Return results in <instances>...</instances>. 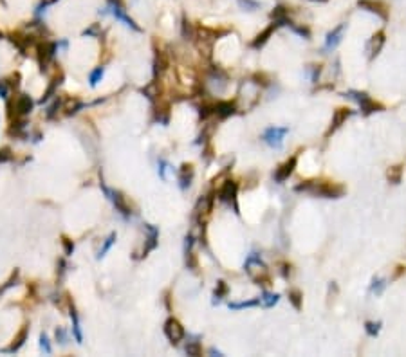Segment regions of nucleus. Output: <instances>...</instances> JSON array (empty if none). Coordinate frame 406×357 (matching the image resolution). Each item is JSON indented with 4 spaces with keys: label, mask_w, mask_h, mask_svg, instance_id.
<instances>
[{
    "label": "nucleus",
    "mask_w": 406,
    "mask_h": 357,
    "mask_svg": "<svg viewBox=\"0 0 406 357\" xmlns=\"http://www.w3.org/2000/svg\"><path fill=\"white\" fill-rule=\"evenodd\" d=\"M296 191H307L312 195H320L325 199H339L345 193V188L336 182H323V180H305L303 184L294 188Z\"/></svg>",
    "instance_id": "f257e3e1"
},
{
    "label": "nucleus",
    "mask_w": 406,
    "mask_h": 357,
    "mask_svg": "<svg viewBox=\"0 0 406 357\" xmlns=\"http://www.w3.org/2000/svg\"><path fill=\"white\" fill-rule=\"evenodd\" d=\"M246 271L251 276V280L258 285H265L269 283V271L265 264H263L258 254H249L246 260Z\"/></svg>",
    "instance_id": "f03ea898"
},
{
    "label": "nucleus",
    "mask_w": 406,
    "mask_h": 357,
    "mask_svg": "<svg viewBox=\"0 0 406 357\" xmlns=\"http://www.w3.org/2000/svg\"><path fill=\"white\" fill-rule=\"evenodd\" d=\"M7 110H9L7 114H9L11 119L24 117V115H27L33 110V99L29 98V96H25V94H18L17 98L11 99L7 103Z\"/></svg>",
    "instance_id": "7ed1b4c3"
},
{
    "label": "nucleus",
    "mask_w": 406,
    "mask_h": 357,
    "mask_svg": "<svg viewBox=\"0 0 406 357\" xmlns=\"http://www.w3.org/2000/svg\"><path fill=\"white\" fill-rule=\"evenodd\" d=\"M345 96L356 99L361 107V112H363L365 115H370L372 112H379V110H383V105H379L378 101H374V99H372L370 96L365 94V92H356V90H350V92L345 94Z\"/></svg>",
    "instance_id": "20e7f679"
},
{
    "label": "nucleus",
    "mask_w": 406,
    "mask_h": 357,
    "mask_svg": "<svg viewBox=\"0 0 406 357\" xmlns=\"http://www.w3.org/2000/svg\"><path fill=\"white\" fill-rule=\"evenodd\" d=\"M287 134H289V128L287 127H271L262 134V139L271 148H282L284 137H286Z\"/></svg>",
    "instance_id": "39448f33"
},
{
    "label": "nucleus",
    "mask_w": 406,
    "mask_h": 357,
    "mask_svg": "<svg viewBox=\"0 0 406 357\" xmlns=\"http://www.w3.org/2000/svg\"><path fill=\"white\" fill-rule=\"evenodd\" d=\"M237 191H239V184L235 180H226L222 184V188L218 190V199L226 204H231L235 209V213H239V206H237Z\"/></svg>",
    "instance_id": "423d86ee"
},
{
    "label": "nucleus",
    "mask_w": 406,
    "mask_h": 357,
    "mask_svg": "<svg viewBox=\"0 0 406 357\" xmlns=\"http://www.w3.org/2000/svg\"><path fill=\"white\" fill-rule=\"evenodd\" d=\"M54 54H56V44H52V42H42L36 45V56H38L42 70H46L49 67Z\"/></svg>",
    "instance_id": "0eeeda50"
},
{
    "label": "nucleus",
    "mask_w": 406,
    "mask_h": 357,
    "mask_svg": "<svg viewBox=\"0 0 406 357\" xmlns=\"http://www.w3.org/2000/svg\"><path fill=\"white\" fill-rule=\"evenodd\" d=\"M109 7H110V13H112V17H116V20L123 22L126 27L134 29V31H141V27H139L138 23L134 22V20H132V18L125 13V9H123V6H121L119 0H109Z\"/></svg>",
    "instance_id": "6e6552de"
},
{
    "label": "nucleus",
    "mask_w": 406,
    "mask_h": 357,
    "mask_svg": "<svg viewBox=\"0 0 406 357\" xmlns=\"http://www.w3.org/2000/svg\"><path fill=\"white\" fill-rule=\"evenodd\" d=\"M358 7L378 15L381 20H388V7L379 0H358Z\"/></svg>",
    "instance_id": "1a4fd4ad"
},
{
    "label": "nucleus",
    "mask_w": 406,
    "mask_h": 357,
    "mask_svg": "<svg viewBox=\"0 0 406 357\" xmlns=\"http://www.w3.org/2000/svg\"><path fill=\"white\" fill-rule=\"evenodd\" d=\"M165 334H166V337L170 339V343L177 345L179 341H183V337H184L183 325H181L175 317H170V319L165 323Z\"/></svg>",
    "instance_id": "9d476101"
},
{
    "label": "nucleus",
    "mask_w": 406,
    "mask_h": 357,
    "mask_svg": "<svg viewBox=\"0 0 406 357\" xmlns=\"http://www.w3.org/2000/svg\"><path fill=\"white\" fill-rule=\"evenodd\" d=\"M103 191L107 193V197H109L110 201L114 202L116 209H118V211H119L121 215H125V217H128V215L132 213V211H130V206H128V202H126L125 195H123L121 191L109 190V188H105V186H103Z\"/></svg>",
    "instance_id": "9b49d317"
},
{
    "label": "nucleus",
    "mask_w": 406,
    "mask_h": 357,
    "mask_svg": "<svg viewBox=\"0 0 406 357\" xmlns=\"http://www.w3.org/2000/svg\"><path fill=\"white\" fill-rule=\"evenodd\" d=\"M296 162H298V157L292 156L291 159H287L282 166H278V170L275 172L276 182H284V180H287V178L291 177V173L294 172V168H296Z\"/></svg>",
    "instance_id": "f8f14e48"
},
{
    "label": "nucleus",
    "mask_w": 406,
    "mask_h": 357,
    "mask_svg": "<svg viewBox=\"0 0 406 357\" xmlns=\"http://www.w3.org/2000/svg\"><path fill=\"white\" fill-rule=\"evenodd\" d=\"M212 207H213V197H210V195L202 197V199L197 202V207H195V215H197V220H199L200 224H202V222H204V219H206L208 215H210Z\"/></svg>",
    "instance_id": "ddd939ff"
},
{
    "label": "nucleus",
    "mask_w": 406,
    "mask_h": 357,
    "mask_svg": "<svg viewBox=\"0 0 406 357\" xmlns=\"http://www.w3.org/2000/svg\"><path fill=\"white\" fill-rule=\"evenodd\" d=\"M384 45V31H378L376 35L372 36L370 42H368V52H370V58H376L381 52Z\"/></svg>",
    "instance_id": "4468645a"
},
{
    "label": "nucleus",
    "mask_w": 406,
    "mask_h": 357,
    "mask_svg": "<svg viewBox=\"0 0 406 357\" xmlns=\"http://www.w3.org/2000/svg\"><path fill=\"white\" fill-rule=\"evenodd\" d=\"M235 112H237L235 101H218V103H215V115H218L220 119H226L229 115H233Z\"/></svg>",
    "instance_id": "2eb2a0df"
},
{
    "label": "nucleus",
    "mask_w": 406,
    "mask_h": 357,
    "mask_svg": "<svg viewBox=\"0 0 406 357\" xmlns=\"http://www.w3.org/2000/svg\"><path fill=\"white\" fill-rule=\"evenodd\" d=\"M9 40H11L24 54H29V49H31V45H33V38H31V36H24V35H20V33H13V35L9 36Z\"/></svg>",
    "instance_id": "dca6fc26"
},
{
    "label": "nucleus",
    "mask_w": 406,
    "mask_h": 357,
    "mask_svg": "<svg viewBox=\"0 0 406 357\" xmlns=\"http://www.w3.org/2000/svg\"><path fill=\"white\" fill-rule=\"evenodd\" d=\"M276 27H278V25H276V23L273 22L271 25H269V27L263 29L260 35H257V38H255V40L251 42V47H253V49H260V47L265 45V44H267V40L271 38V35L275 33V29H276Z\"/></svg>",
    "instance_id": "f3484780"
},
{
    "label": "nucleus",
    "mask_w": 406,
    "mask_h": 357,
    "mask_svg": "<svg viewBox=\"0 0 406 357\" xmlns=\"http://www.w3.org/2000/svg\"><path fill=\"white\" fill-rule=\"evenodd\" d=\"M350 115H352V110H349V109H337L336 112H334V115H332V123H331V128H329V134L334 132L336 128L341 127V125L347 121V117H350Z\"/></svg>",
    "instance_id": "a211bd4d"
},
{
    "label": "nucleus",
    "mask_w": 406,
    "mask_h": 357,
    "mask_svg": "<svg viewBox=\"0 0 406 357\" xmlns=\"http://www.w3.org/2000/svg\"><path fill=\"white\" fill-rule=\"evenodd\" d=\"M345 23H339L336 29H332L331 33L327 35V44H325V47L327 49H334V47H337V44L341 42V36H343V33H345Z\"/></svg>",
    "instance_id": "6ab92c4d"
},
{
    "label": "nucleus",
    "mask_w": 406,
    "mask_h": 357,
    "mask_svg": "<svg viewBox=\"0 0 406 357\" xmlns=\"http://www.w3.org/2000/svg\"><path fill=\"white\" fill-rule=\"evenodd\" d=\"M191 178H193V166L191 164H183L181 170H179V182H181L183 190H186L191 184Z\"/></svg>",
    "instance_id": "aec40b11"
},
{
    "label": "nucleus",
    "mask_w": 406,
    "mask_h": 357,
    "mask_svg": "<svg viewBox=\"0 0 406 357\" xmlns=\"http://www.w3.org/2000/svg\"><path fill=\"white\" fill-rule=\"evenodd\" d=\"M271 18L276 25H287L289 22V9L284 6H276L273 11H271Z\"/></svg>",
    "instance_id": "412c9836"
},
{
    "label": "nucleus",
    "mask_w": 406,
    "mask_h": 357,
    "mask_svg": "<svg viewBox=\"0 0 406 357\" xmlns=\"http://www.w3.org/2000/svg\"><path fill=\"white\" fill-rule=\"evenodd\" d=\"M154 67H155V76L157 74H163L168 67H170V60H168V54H166L165 51H157L155 52V64H154Z\"/></svg>",
    "instance_id": "4be33fe9"
},
{
    "label": "nucleus",
    "mask_w": 406,
    "mask_h": 357,
    "mask_svg": "<svg viewBox=\"0 0 406 357\" xmlns=\"http://www.w3.org/2000/svg\"><path fill=\"white\" fill-rule=\"evenodd\" d=\"M146 231H148V242H146V247L143 249V254L141 256H146V254L152 251V249L157 247V238H159V231H157V227H154V225H146Z\"/></svg>",
    "instance_id": "5701e85b"
},
{
    "label": "nucleus",
    "mask_w": 406,
    "mask_h": 357,
    "mask_svg": "<svg viewBox=\"0 0 406 357\" xmlns=\"http://www.w3.org/2000/svg\"><path fill=\"white\" fill-rule=\"evenodd\" d=\"M27 334H29V327H27V325H24L22 329H20V332L15 335V339H13L11 346H9L6 352H17L18 348H20V346L25 343V339H27Z\"/></svg>",
    "instance_id": "b1692460"
},
{
    "label": "nucleus",
    "mask_w": 406,
    "mask_h": 357,
    "mask_svg": "<svg viewBox=\"0 0 406 357\" xmlns=\"http://www.w3.org/2000/svg\"><path fill=\"white\" fill-rule=\"evenodd\" d=\"M170 119V105L168 103H159L155 107V121L166 125Z\"/></svg>",
    "instance_id": "393cba45"
},
{
    "label": "nucleus",
    "mask_w": 406,
    "mask_h": 357,
    "mask_svg": "<svg viewBox=\"0 0 406 357\" xmlns=\"http://www.w3.org/2000/svg\"><path fill=\"white\" fill-rule=\"evenodd\" d=\"M80 109H81V101H80V99H76V98H67L62 103V110L67 115L76 114V112H78Z\"/></svg>",
    "instance_id": "a878e982"
},
{
    "label": "nucleus",
    "mask_w": 406,
    "mask_h": 357,
    "mask_svg": "<svg viewBox=\"0 0 406 357\" xmlns=\"http://www.w3.org/2000/svg\"><path fill=\"white\" fill-rule=\"evenodd\" d=\"M141 92H143L148 99L154 101V99H157L161 96V83L159 81H152L150 85H146L144 89H141Z\"/></svg>",
    "instance_id": "bb28decb"
},
{
    "label": "nucleus",
    "mask_w": 406,
    "mask_h": 357,
    "mask_svg": "<svg viewBox=\"0 0 406 357\" xmlns=\"http://www.w3.org/2000/svg\"><path fill=\"white\" fill-rule=\"evenodd\" d=\"M71 317H72V332H74V337L78 343H83V335H81V329H80V319H78V314H76V309L71 305Z\"/></svg>",
    "instance_id": "cd10ccee"
},
{
    "label": "nucleus",
    "mask_w": 406,
    "mask_h": 357,
    "mask_svg": "<svg viewBox=\"0 0 406 357\" xmlns=\"http://www.w3.org/2000/svg\"><path fill=\"white\" fill-rule=\"evenodd\" d=\"M401 175H403V166L401 164H397V166H392L386 172V177H388L390 182H394V184H399L401 182Z\"/></svg>",
    "instance_id": "c85d7f7f"
},
{
    "label": "nucleus",
    "mask_w": 406,
    "mask_h": 357,
    "mask_svg": "<svg viewBox=\"0 0 406 357\" xmlns=\"http://www.w3.org/2000/svg\"><path fill=\"white\" fill-rule=\"evenodd\" d=\"M280 300V294L276 292H263L262 298H260V303H263L265 307H275Z\"/></svg>",
    "instance_id": "c756f323"
},
{
    "label": "nucleus",
    "mask_w": 406,
    "mask_h": 357,
    "mask_svg": "<svg viewBox=\"0 0 406 357\" xmlns=\"http://www.w3.org/2000/svg\"><path fill=\"white\" fill-rule=\"evenodd\" d=\"M260 305V298L258 300H249V301H239V303H229L231 311H240V309H251V307Z\"/></svg>",
    "instance_id": "7c9ffc66"
},
{
    "label": "nucleus",
    "mask_w": 406,
    "mask_h": 357,
    "mask_svg": "<svg viewBox=\"0 0 406 357\" xmlns=\"http://www.w3.org/2000/svg\"><path fill=\"white\" fill-rule=\"evenodd\" d=\"M289 301H291L292 307H294L296 311H300V309H302V301H303L302 292H300V290H296V289L289 290Z\"/></svg>",
    "instance_id": "2f4dec72"
},
{
    "label": "nucleus",
    "mask_w": 406,
    "mask_h": 357,
    "mask_svg": "<svg viewBox=\"0 0 406 357\" xmlns=\"http://www.w3.org/2000/svg\"><path fill=\"white\" fill-rule=\"evenodd\" d=\"M199 114L202 119H208L210 115L215 114V103H208V101H204V103L199 107Z\"/></svg>",
    "instance_id": "473e14b6"
},
{
    "label": "nucleus",
    "mask_w": 406,
    "mask_h": 357,
    "mask_svg": "<svg viewBox=\"0 0 406 357\" xmlns=\"http://www.w3.org/2000/svg\"><path fill=\"white\" fill-rule=\"evenodd\" d=\"M114 242H116V233H110L109 238L105 240L103 247L99 249V253H97V258H103L105 254H107V251H109V249L112 247V245H114Z\"/></svg>",
    "instance_id": "72a5a7b5"
},
{
    "label": "nucleus",
    "mask_w": 406,
    "mask_h": 357,
    "mask_svg": "<svg viewBox=\"0 0 406 357\" xmlns=\"http://www.w3.org/2000/svg\"><path fill=\"white\" fill-rule=\"evenodd\" d=\"M287 27H291L296 35L303 36V38H310V31L307 27H303V25H296V23H292L291 20H289V22H287Z\"/></svg>",
    "instance_id": "f704fd0d"
},
{
    "label": "nucleus",
    "mask_w": 406,
    "mask_h": 357,
    "mask_svg": "<svg viewBox=\"0 0 406 357\" xmlns=\"http://www.w3.org/2000/svg\"><path fill=\"white\" fill-rule=\"evenodd\" d=\"M186 354L188 356H200L202 354V346H200L199 341H190L186 345Z\"/></svg>",
    "instance_id": "c9c22d12"
},
{
    "label": "nucleus",
    "mask_w": 406,
    "mask_h": 357,
    "mask_svg": "<svg viewBox=\"0 0 406 357\" xmlns=\"http://www.w3.org/2000/svg\"><path fill=\"white\" fill-rule=\"evenodd\" d=\"M365 330L366 334L372 335V337H376V335L379 334V330H381V323H372V321H366L365 323Z\"/></svg>",
    "instance_id": "e433bc0d"
},
{
    "label": "nucleus",
    "mask_w": 406,
    "mask_h": 357,
    "mask_svg": "<svg viewBox=\"0 0 406 357\" xmlns=\"http://www.w3.org/2000/svg\"><path fill=\"white\" fill-rule=\"evenodd\" d=\"M226 294H228V285H226V282L220 280V282L217 283V287H215V301L222 300Z\"/></svg>",
    "instance_id": "4c0bfd02"
},
{
    "label": "nucleus",
    "mask_w": 406,
    "mask_h": 357,
    "mask_svg": "<svg viewBox=\"0 0 406 357\" xmlns=\"http://www.w3.org/2000/svg\"><path fill=\"white\" fill-rule=\"evenodd\" d=\"M103 67H97V69H94L91 72V78H89V81H91V87H96L97 81H101V78H103Z\"/></svg>",
    "instance_id": "58836bf2"
},
{
    "label": "nucleus",
    "mask_w": 406,
    "mask_h": 357,
    "mask_svg": "<svg viewBox=\"0 0 406 357\" xmlns=\"http://www.w3.org/2000/svg\"><path fill=\"white\" fill-rule=\"evenodd\" d=\"M384 280H381V278H376L374 282H372V292H376V294H381L383 292V289H384Z\"/></svg>",
    "instance_id": "ea45409f"
},
{
    "label": "nucleus",
    "mask_w": 406,
    "mask_h": 357,
    "mask_svg": "<svg viewBox=\"0 0 406 357\" xmlns=\"http://www.w3.org/2000/svg\"><path fill=\"white\" fill-rule=\"evenodd\" d=\"M239 4H240L242 7H246L247 11H255V9L260 7V4L255 2V0H239Z\"/></svg>",
    "instance_id": "a19ab883"
},
{
    "label": "nucleus",
    "mask_w": 406,
    "mask_h": 357,
    "mask_svg": "<svg viewBox=\"0 0 406 357\" xmlns=\"http://www.w3.org/2000/svg\"><path fill=\"white\" fill-rule=\"evenodd\" d=\"M17 280H18V271H15V272H13V276L6 282V285H4V287H0V292H6V290H7L9 287H13V285H17Z\"/></svg>",
    "instance_id": "79ce46f5"
},
{
    "label": "nucleus",
    "mask_w": 406,
    "mask_h": 357,
    "mask_svg": "<svg viewBox=\"0 0 406 357\" xmlns=\"http://www.w3.org/2000/svg\"><path fill=\"white\" fill-rule=\"evenodd\" d=\"M60 83H62V81H60V80H52L51 87L47 89V92L44 94V98H42V103H44V101H47V99L51 98V96H52V92H54V89H56V85H60Z\"/></svg>",
    "instance_id": "37998d69"
},
{
    "label": "nucleus",
    "mask_w": 406,
    "mask_h": 357,
    "mask_svg": "<svg viewBox=\"0 0 406 357\" xmlns=\"http://www.w3.org/2000/svg\"><path fill=\"white\" fill-rule=\"evenodd\" d=\"M40 348L44 352H46V354H51V345H49V339H47V335L46 334H42L40 335Z\"/></svg>",
    "instance_id": "c03bdc74"
},
{
    "label": "nucleus",
    "mask_w": 406,
    "mask_h": 357,
    "mask_svg": "<svg viewBox=\"0 0 406 357\" xmlns=\"http://www.w3.org/2000/svg\"><path fill=\"white\" fill-rule=\"evenodd\" d=\"M11 150L9 148H2L0 150V162H6V161H11Z\"/></svg>",
    "instance_id": "a18cd8bd"
},
{
    "label": "nucleus",
    "mask_w": 406,
    "mask_h": 357,
    "mask_svg": "<svg viewBox=\"0 0 406 357\" xmlns=\"http://www.w3.org/2000/svg\"><path fill=\"white\" fill-rule=\"evenodd\" d=\"M63 247H65V253L67 254H72V251H74V244L71 242L69 238H65V236H63Z\"/></svg>",
    "instance_id": "49530a36"
},
{
    "label": "nucleus",
    "mask_w": 406,
    "mask_h": 357,
    "mask_svg": "<svg viewBox=\"0 0 406 357\" xmlns=\"http://www.w3.org/2000/svg\"><path fill=\"white\" fill-rule=\"evenodd\" d=\"M253 80H257L255 83H262V85H269V81H267V78H265V74H260V72H257V74L253 76Z\"/></svg>",
    "instance_id": "de8ad7c7"
},
{
    "label": "nucleus",
    "mask_w": 406,
    "mask_h": 357,
    "mask_svg": "<svg viewBox=\"0 0 406 357\" xmlns=\"http://www.w3.org/2000/svg\"><path fill=\"white\" fill-rule=\"evenodd\" d=\"M56 339H60V343H62V345H65V343H67V334H65V330H63V329H58L56 330Z\"/></svg>",
    "instance_id": "09e8293b"
},
{
    "label": "nucleus",
    "mask_w": 406,
    "mask_h": 357,
    "mask_svg": "<svg viewBox=\"0 0 406 357\" xmlns=\"http://www.w3.org/2000/svg\"><path fill=\"white\" fill-rule=\"evenodd\" d=\"M7 89H9V87H7L6 81H0V96H2V98H7Z\"/></svg>",
    "instance_id": "8fccbe9b"
},
{
    "label": "nucleus",
    "mask_w": 406,
    "mask_h": 357,
    "mask_svg": "<svg viewBox=\"0 0 406 357\" xmlns=\"http://www.w3.org/2000/svg\"><path fill=\"white\" fill-rule=\"evenodd\" d=\"M97 33H99V25H97V23H94V25H92L91 29H87L85 33H83V35H97Z\"/></svg>",
    "instance_id": "3c124183"
},
{
    "label": "nucleus",
    "mask_w": 406,
    "mask_h": 357,
    "mask_svg": "<svg viewBox=\"0 0 406 357\" xmlns=\"http://www.w3.org/2000/svg\"><path fill=\"white\" fill-rule=\"evenodd\" d=\"M405 272H406V267L399 265V267H397V271H395V274H394V278H399L401 274H405Z\"/></svg>",
    "instance_id": "603ef678"
},
{
    "label": "nucleus",
    "mask_w": 406,
    "mask_h": 357,
    "mask_svg": "<svg viewBox=\"0 0 406 357\" xmlns=\"http://www.w3.org/2000/svg\"><path fill=\"white\" fill-rule=\"evenodd\" d=\"M44 2V6H49V4H52V2H56V0H42Z\"/></svg>",
    "instance_id": "864d4df0"
}]
</instances>
